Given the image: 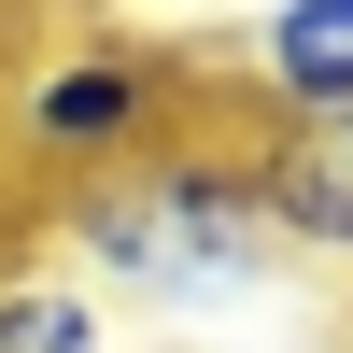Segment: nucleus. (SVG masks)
Segmentation results:
<instances>
[{"label": "nucleus", "mask_w": 353, "mask_h": 353, "mask_svg": "<svg viewBox=\"0 0 353 353\" xmlns=\"http://www.w3.org/2000/svg\"><path fill=\"white\" fill-rule=\"evenodd\" d=\"M43 254L85 283L99 311H156V325H226L283 283V241L254 212V128L241 113H198V128L141 141L128 170L71 184L43 212Z\"/></svg>", "instance_id": "1"}, {"label": "nucleus", "mask_w": 353, "mask_h": 353, "mask_svg": "<svg viewBox=\"0 0 353 353\" xmlns=\"http://www.w3.org/2000/svg\"><path fill=\"white\" fill-rule=\"evenodd\" d=\"M212 99H226V71L198 43H156V28H113V14H57V28H28L0 57V170L71 198L99 170H128L141 141L198 128Z\"/></svg>", "instance_id": "2"}, {"label": "nucleus", "mask_w": 353, "mask_h": 353, "mask_svg": "<svg viewBox=\"0 0 353 353\" xmlns=\"http://www.w3.org/2000/svg\"><path fill=\"white\" fill-rule=\"evenodd\" d=\"M212 71H226V113H254V128L353 113V0H269Z\"/></svg>", "instance_id": "3"}, {"label": "nucleus", "mask_w": 353, "mask_h": 353, "mask_svg": "<svg viewBox=\"0 0 353 353\" xmlns=\"http://www.w3.org/2000/svg\"><path fill=\"white\" fill-rule=\"evenodd\" d=\"M241 128H254V113H241ZM254 212H269L283 269H353V113L254 128Z\"/></svg>", "instance_id": "4"}, {"label": "nucleus", "mask_w": 353, "mask_h": 353, "mask_svg": "<svg viewBox=\"0 0 353 353\" xmlns=\"http://www.w3.org/2000/svg\"><path fill=\"white\" fill-rule=\"evenodd\" d=\"M0 353H113V311L85 297L57 254H14V269H0Z\"/></svg>", "instance_id": "5"}, {"label": "nucleus", "mask_w": 353, "mask_h": 353, "mask_svg": "<svg viewBox=\"0 0 353 353\" xmlns=\"http://www.w3.org/2000/svg\"><path fill=\"white\" fill-rule=\"evenodd\" d=\"M14 14H28V0H0V28H14Z\"/></svg>", "instance_id": "6"}, {"label": "nucleus", "mask_w": 353, "mask_h": 353, "mask_svg": "<svg viewBox=\"0 0 353 353\" xmlns=\"http://www.w3.org/2000/svg\"><path fill=\"white\" fill-rule=\"evenodd\" d=\"M339 353H353V339H339Z\"/></svg>", "instance_id": "7"}]
</instances>
